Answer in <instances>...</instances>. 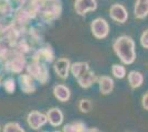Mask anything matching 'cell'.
Listing matches in <instances>:
<instances>
[{
    "instance_id": "obj_24",
    "label": "cell",
    "mask_w": 148,
    "mask_h": 132,
    "mask_svg": "<svg viewBox=\"0 0 148 132\" xmlns=\"http://www.w3.org/2000/svg\"><path fill=\"white\" fill-rule=\"evenodd\" d=\"M140 44L144 49H148V30H145L143 32L142 37H140Z\"/></svg>"
},
{
    "instance_id": "obj_16",
    "label": "cell",
    "mask_w": 148,
    "mask_h": 132,
    "mask_svg": "<svg viewBox=\"0 0 148 132\" xmlns=\"http://www.w3.org/2000/svg\"><path fill=\"white\" fill-rule=\"evenodd\" d=\"M53 95L58 100L65 102L70 99L71 97V91L66 86L64 85H56V87L53 88Z\"/></svg>"
},
{
    "instance_id": "obj_20",
    "label": "cell",
    "mask_w": 148,
    "mask_h": 132,
    "mask_svg": "<svg viewBox=\"0 0 148 132\" xmlns=\"http://www.w3.org/2000/svg\"><path fill=\"white\" fill-rule=\"evenodd\" d=\"M93 105L92 101L90 99H81L80 102H79V109H80L81 112L83 113H87L92 110Z\"/></svg>"
},
{
    "instance_id": "obj_12",
    "label": "cell",
    "mask_w": 148,
    "mask_h": 132,
    "mask_svg": "<svg viewBox=\"0 0 148 132\" xmlns=\"http://www.w3.org/2000/svg\"><path fill=\"white\" fill-rule=\"evenodd\" d=\"M99 86V91L102 95H108L111 94L114 89V81L108 76H102L97 78Z\"/></svg>"
},
{
    "instance_id": "obj_6",
    "label": "cell",
    "mask_w": 148,
    "mask_h": 132,
    "mask_svg": "<svg viewBox=\"0 0 148 132\" xmlns=\"http://www.w3.org/2000/svg\"><path fill=\"white\" fill-rule=\"evenodd\" d=\"M96 8V0H75L74 2V9L80 16H84L88 11H94Z\"/></svg>"
},
{
    "instance_id": "obj_29",
    "label": "cell",
    "mask_w": 148,
    "mask_h": 132,
    "mask_svg": "<svg viewBox=\"0 0 148 132\" xmlns=\"http://www.w3.org/2000/svg\"><path fill=\"white\" fill-rule=\"evenodd\" d=\"M43 132H48V131H43Z\"/></svg>"
},
{
    "instance_id": "obj_25",
    "label": "cell",
    "mask_w": 148,
    "mask_h": 132,
    "mask_svg": "<svg viewBox=\"0 0 148 132\" xmlns=\"http://www.w3.org/2000/svg\"><path fill=\"white\" fill-rule=\"evenodd\" d=\"M142 106L144 108V110H148V93L144 94V96H143Z\"/></svg>"
},
{
    "instance_id": "obj_23",
    "label": "cell",
    "mask_w": 148,
    "mask_h": 132,
    "mask_svg": "<svg viewBox=\"0 0 148 132\" xmlns=\"http://www.w3.org/2000/svg\"><path fill=\"white\" fill-rule=\"evenodd\" d=\"M72 126H73V132H86V127L81 121L72 122Z\"/></svg>"
},
{
    "instance_id": "obj_3",
    "label": "cell",
    "mask_w": 148,
    "mask_h": 132,
    "mask_svg": "<svg viewBox=\"0 0 148 132\" xmlns=\"http://www.w3.org/2000/svg\"><path fill=\"white\" fill-rule=\"evenodd\" d=\"M49 5L44 3V6L41 8V10L39 12L41 13V18L45 22H49V21H52L56 18H58L62 11L61 5L56 3V1H49Z\"/></svg>"
},
{
    "instance_id": "obj_28",
    "label": "cell",
    "mask_w": 148,
    "mask_h": 132,
    "mask_svg": "<svg viewBox=\"0 0 148 132\" xmlns=\"http://www.w3.org/2000/svg\"><path fill=\"white\" fill-rule=\"evenodd\" d=\"M0 131H1V127H0Z\"/></svg>"
},
{
    "instance_id": "obj_8",
    "label": "cell",
    "mask_w": 148,
    "mask_h": 132,
    "mask_svg": "<svg viewBox=\"0 0 148 132\" xmlns=\"http://www.w3.org/2000/svg\"><path fill=\"white\" fill-rule=\"evenodd\" d=\"M70 66H71V63L69 58H59L54 63V70L56 75L62 79H66L69 77Z\"/></svg>"
},
{
    "instance_id": "obj_5",
    "label": "cell",
    "mask_w": 148,
    "mask_h": 132,
    "mask_svg": "<svg viewBox=\"0 0 148 132\" xmlns=\"http://www.w3.org/2000/svg\"><path fill=\"white\" fill-rule=\"evenodd\" d=\"M110 16L114 21L118 23H125L128 19V13L126 8L119 3H115L110 9Z\"/></svg>"
},
{
    "instance_id": "obj_21",
    "label": "cell",
    "mask_w": 148,
    "mask_h": 132,
    "mask_svg": "<svg viewBox=\"0 0 148 132\" xmlns=\"http://www.w3.org/2000/svg\"><path fill=\"white\" fill-rule=\"evenodd\" d=\"M3 132H25L17 122H9L3 128Z\"/></svg>"
},
{
    "instance_id": "obj_26",
    "label": "cell",
    "mask_w": 148,
    "mask_h": 132,
    "mask_svg": "<svg viewBox=\"0 0 148 132\" xmlns=\"http://www.w3.org/2000/svg\"><path fill=\"white\" fill-rule=\"evenodd\" d=\"M47 1H56V0H47Z\"/></svg>"
},
{
    "instance_id": "obj_10",
    "label": "cell",
    "mask_w": 148,
    "mask_h": 132,
    "mask_svg": "<svg viewBox=\"0 0 148 132\" xmlns=\"http://www.w3.org/2000/svg\"><path fill=\"white\" fill-rule=\"evenodd\" d=\"M77 83L82 88H88L91 87L94 83L97 81V77L95 75V73L87 69L85 73H83L81 76H79L77 78Z\"/></svg>"
},
{
    "instance_id": "obj_7",
    "label": "cell",
    "mask_w": 148,
    "mask_h": 132,
    "mask_svg": "<svg viewBox=\"0 0 148 132\" xmlns=\"http://www.w3.org/2000/svg\"><path fill=\"white\" fill-rule=\"evenodd\" d=\"M27 121H28V125L33 130H38V129H40L41 127L47 123L48 119H47V116L43 114V113L39 112V111H31L28 114Z\"/></svg>"
},
{
    "instance_id": "obj_13",
    "label": "cell",
    "mask_w": 148,
    "mask_h": 132,
    "mask_svg": "<svg viewBox=\"0 0 148 132\" xmlns=\"http://www.w3.org/2000/svg\"><path fill=\"white\" fill-rule=\"evenodd\" d=\"M33 60L39 62H52L54 60V53L51 47H42L38 50L37 53L33 55Z\"/></svg>"
},
{
    "instance_id": "obj_14",
    "label": "cell",
    "mask_w": 148,
    "mask_h": 132,
    "mask_svg": "<svg viewBox=\"0 0 148 132\" xmlns=\"http://www.w3.org/2000/svg\"><path fill=\"white\" fill-rule=\"evenodd\" d=\"M47 119L51 123V126H60L63 121V113L59 108H52L47 113Z\"/></svg>"
},
{
    "instance_id": "obj_9",
    "label": "cell",
    "mask_w": 148,
    "mask_h": 132,
    "mask_svg": "<svg viewBox=\"0 0 148 132\" xmlns=\"http://www.w3.org/2000/svg\"><path fill=\"white\" fill-rule=\"evenodd\" d=\"M25 57L19 54V55L12 57L11 60H9L7 62V68L9 69L10 72H12V73L19 74L22 69L25 68Z\"/></svg>"
},
{
    "instance_id": "obj_18",
    "label": "cell",
    "mask_w": 148,
    "mask_h": 132,
    "mask_svg": "<svg viewBox=\"0 0 148 132\" xmlns=\"http://www.w3.org/2000/svg\"><path fill=\"white\" fill-rule=\"evenodd\" d=\"M70 69H71L72 75L75 78H77L83 73H85L87 69H90V66H88L87 62H76V63H73L70 66Z\"/></svg>"
},
{
    "instance_id": "obj_15",
    "label": "cell",
    "mask_w": 148,
    "mask_h": 132,
    "mask_svg": "<svg viewBox=\"0 0 148 132\" xmlns=\"http://www.w3.org/2000/svg\"><path fill=\"white\" fill-rule=\"evenodd\" d=\"M134 14L137 19H145L148 14V0H136Z\"/></svg>"
},
{
    "instance_id": "obj_27",
    "label": "cell",
    "mask_w": 148,
    "mask_h": 132,
    "mask_svg": "<svg viewBox=\"0 0 148 132\" xmlns=\"http://www.w3.org/2000/svg\"><path fill=\"white\" fill-rule=\"evenodd\" d=\"M54 132H61V131H54Z\"/></svg>"
},
{
    "instance_id": "obj_2",
    "label": "cell",
    "mask_w": 148,
    "mask_h": 132,
    "mask_svg": "<svg viewBox=\"0 0 148 132\" xmlns=\"http://www.w3.org/2000/svg\"><path fill=\"white\" fill-rule=\"evenodd\" d=\"M27 70L32 78H36L42 84H45L47 81L49 79L48 68L42 62L33 61L32 63H30L27 66Z\"/></svg>"
},
{
    "instance_id": "obj_17",
    "label": "cell",
    "mask_w": 148,
    "mask_h": 132,
    "mask_svg": "<svg viewBox=\"0 0 148 132\" xmlns=\"http://www.w3.org/2000/svg\"><path fill=\"white\" fill-rule=\"evenodd\" d=\"M143 82H144V76H143V74L140 72L132 70L130 74H128V83H130V86L133 89L140 87Z\"/></svg>"
},
{
    "instance_id": "obj_11",
    "label": "cell",
    "mask_w": 148,
    "mask_h": 132,
    "mask_svg": "<svg viewBox=\"0 0 148 132\" xmlns=\"http://www.w3.org/2000/svg\"><path fill=\"white\" fill-rule=\"evenodd\" d=\"M19 83H20V88L25 94H32L36 90V86L33 84L32 77L29 74H22L19 76Z\"/></svg>"
},
{
    "instance_id": "obj_4",
    "label": "cell",
    "mask_w": 148,
    "mask_h": 132,
    "mask_svg": "<svg viewBox=\"0 0 148 132\" xmlns=\"http://www.w3.org/2000/svg\"><path fill=\"white\" fill-rule=\"evenodd\" d=\"M91 31L95 38L102 40L108 35L110 25L106 22V20L103 18H96L95 20H93L91 23Z\"/></svg>"
},
{
    "instance_id": "obj_22",
    "label": "cell",
    "mask_w": 148,
    "mask_h": 132,
    "mask_svg": "<svg viewBox=\"0 0 148 132\" xmlns=\"http://www.w3.org/2000/svg\"><path fill=\"white\" fill-rule=\"evenodd\" d=\"M3 88L8 94H13L14 90H16V83L13 78H8L3 83Z\"/></svg>"
},
{
    "instance_id": "obj_19",
    "label": "cell",
    "mask_w": 148,
    "mask_h": 132,
    "mask_svg": "<svg viewBox=\"0 0 148 132\" xmlns=\"http://www.w3.org/2000/svg\"><path fill=\"white\" fill-rule=\"evenodd\" d=\"M112 74L114 75V77L116 78H124L126 76V68L124 67L123 65L119 64H114L112 66Z\"/></svg>"
},
{
    "instance_id": "obj_1",
    "label": "cell",
    "mask_w": 148,
    "mask_h": 132,
    "mask_svg": "<svg viewBox=\"0 0 148 132\" xmlns=\"http://www.w3.org/2000/svg\"><path fill=\"white\" fill-rule=\"evenodd\" d=\"M113 49L124 64L134 63L136 58L135 42L130 37L122 35L117 38L113 44Z\"/></svg>"
}]
</instances>
